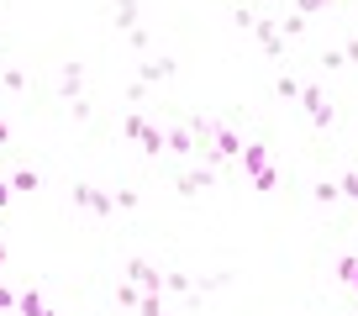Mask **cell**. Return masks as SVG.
<instances>
[{"label": "cell", "mask_w": 358, "mask_h": 316, "mask_svg": "<svg viewBox=\"0 0 358 316\" xmlns=\"http://www.w3.org/2000/svg\"><path fill=\"white\" fill-rule=\"evenodd\" d=\"M0 90H27V74H22V69H0Z\"/></svg>", "instance_id": "44dd1931"}, {"label": "cell", "mask_w": 358, "mask_h": 316, "mask_svg": "<svg viewBox=\"0 0 358 316\" xmlns=\"http://www.w3.org/2000/svg\"><path fill=\"white\" fill-rule=\"evenodd\" d=\"M127 280H132L143 295H164V274H158L148 259H132V264H127Z\"/></svg>", "instance_id": "52a82bcc"}, {"label": "cell", "mask_w": 358, "mask_h": 316, "mask_svg": "<svg viewBox=\"0 0 358 316\" xmlns=\"http://www.w3.org/2000/svg\"><path fill=\"white\" fill-rule=\"evenodd\" d=\"M232 285V274H206V280H195V295H211V290H227Z\"/></svg>", "instance_id": "ffe728a7"}, {"label": "cell", "mask_w": 358, "mask_h": 316, "mask_svg": "<svg viewBox=\"0 0 358 316\" xmlns=\"http://www.w3.org/2000/svg\"><path fill=\"white\" fill-rule=\"evenodd\" d=\"M58 90H64V101H85V64H64Z\"/></svg>", "instance_id": "ba28073f"}, {"label": "cell", "mask_w": 358, "mask_h": 316, "mask_svg": "<svg viewBox=\"0 0 358 316\" xmlns=\"http://www.w3.org/2000/svg\"><path fill=\"white\" fill-rule=\"evenodd\" d=\"M216 153H222V164H227V158H243V137H237V127L216 122Z\"/></svg>", "instance_id": "30bf717a"}, {"label": "cell", "mask_w": 358, "mask_h": 316, "mask_svg": "<svg viewBox=\"0 0 358 316\" xmlns=\"http://www.w3.org/2000/svg\"><path fill=\"white\" fill-rule=\"evenodd\" d=\"M122 132H127V143H137L148 158L169 153V148H164V132H158V127L148 122V116H137V111H127V116H122Z\"/></svg>", "instance_id": "7a4b0ae2"}, {"label": "cell", "mask_w": 358, "mask_h": 316, "mask_svg": "<svg viewBox=\"0 0 358 316\" xmlns=\"http://www.w3.org/2000/svg\"><path fill=\"white\" fill-rule=\"evenodd\" d=\"M69 116H74L79 127H90V101H69Z\"/></svg>", "instance_id": "f1b7e54d"}, {"label": "cell", "mask_w": 358, "mask_h": 316, "mask_svg": "<svg viewBox=\"0 0 358 316\" xmlns=\"http://www.w3.org/2000/svg\"><path fill=\"white\" fill-rule=\"evenodd\" d=\"M322 69H327V74H337V69H348L343 48H327V53H322Z\"/></svg>", "instance_id": "7402d4cb"}, {"label": "cell", "mask_w": 358, "mask_h": 316, "mask_svg": "<svg viewBox=\"0 0 358 316\" xmlns=\"http://www.w3.org/2000/svg\"><path fill=\"white\" fill-rule=\"evenodd\" d=\"M164 148H169L174 158H195V137H190V127H185V122L169 127V132H164Z\"/></svg>", "instance_id": "9c48e42d"}, {"label": "cell", "mask_w": 358, "mask_h": 316, "mask_svg": "<svg viewBox=\"0 0 358 316\" xmlns=\"http://www.w3.org/2000/svg\"><path fill=\"white\" fill-rule=\"evenodd\" d=\"M11 190H37V174L32 169H16L11 174Z\"/></svg>", "instance_id": "d4e9b609"}, {"label": "cell", "mask_w": 358, "mask_h": 316, "mask_svg": "<svg viewBox=\"0 0 358 316\" xmlns=\"http://www.w3.org/2000/svg\"><path fill=\"white\" fill-rule=\"evenodd\" d=\"M253 37H258V48H264V53L274 58V64H285V53H290V43H285V37H280V22H274V16H258V22H253Z\"/></svg>", "instance_id": "3957f363"}, {"label": "cell", "mask_w": 358, "mask_h": 316, "mask_svg": "<svg viewBox=\"0 0 358 316\" xmlns=\"http://www.w3.org/2000/svg\"><path fill=\"white\" fill-rule=\"evenodd\" d=\"M111 201H116V211H137V190H116Z\"/></svg>", "instance_id": "83f0119b"}, {"label": "cell", "mask_w": 358, "mask_h": 316, "mask_svg": "<svg viewBox=\"0 0 358 316\" xmlns=\"http://www.w3.org/2000/svg\"><path fill=\"white\" fill-rule=\"evenodd\" d=\"M337 195H343V201H358V174H353V169L337 180Z\"/></svg>", "instance_id": "603a6c76"}, {"label": "cell", "mask_w": 358, "mask_h": 316, "mask_svg": "<svg viewBox=\"0 0 358 316\" xmlns=\"http://www.w3.org/2000/svg\"><path fill=\"white\" fill-rule=\"evenodd\" d=\"M11 195H16V190H11V180H0V211H11Z\"/></svg>", "instance_id": "4dcf8cb0"}, {"label": "cell", "mask_w": 358, "mask_h": 316, "mask_svg": "<svg viewBox=\"0 0 358 316\" xmlns=\"http://www.w3.org/2000/svg\"><path fill=\"white\" fill-rule=\"evenodd\" d=\"M48 316H53V311H48Z\"/></svg>", "instance_id": "d590c367"}, {"label": "cell", "mask_w": 358, "mask_h": 316, "mask_svg": "<svg viewBox=\"0 0 358 316\" xmlns=\"http://www.w3.org/2000/svg\"><path fill=\"white\" fill-rule=\"evenodd\" d=\"M69 195H74V206H79V211H95V216H111V211H116V201H111V195H106V190H95V185H85V180H79V185H69Z\"/></svg>", "instance_id": "277c9868"}, {"label": "cell", "mask_w": 358, "mask_h": 316, "mask_svg": "<svg viewBox=\"0 0 358 316\" xmlns=\"http://www.w3.org/2000/svg\"><path fill=\"white\" fill-rule=\"evenodd\" d=\"M111 16H116V32H137V0H111Z\"/></svg>", "instance_id": "8fae6325"}, {"label": "cell", "mask_w": 358, "mask_h": 316, "mask_svg": "<svg viewBox=\"0 0 358 316\" xmlns=\"http://www.w3.org/2000/svg\"><path fill=\"white\" fill-rule=\"evenodd\" d=\"M137 316H169V311H164L158 295H143V301H137Z\"/></svg>", "instance_id": "cb8c5ba5"}, {"label": "cell", "mask_w": 358, "mask_h": 316, "mask_svg": "<svg viewBox=\"0 0 358 316\" xmlns=\"http://www.w3.org/2000/svg\"><path fill=\"white\" fill-rule=\"evenodd\" d=\"M348 290H353V301H358V280H353V285H348Z\"/></svg>", "instance_id": "e575fe53"}, {"label": "cell", "mask_w": 358, "mask_h": 316, "mask_svg": "<svg viewBox=\"0 0 358 316\" xmlns=\"http://www.w3.org/2000/svg\"><path fill=\"white\" fill-rule=\"evenodd\" d=\"M164 295H195V280H190V274H164Z\"/></svg>", "instance_id": "5bb4252c"}, {"label": "cell", "mask_w": 358, "mask_h": 316, "mask_svg": "<svg viewBox=\"0 0 358 316\" xmlns=\"http://www.w3.org/2000/svg\"><path fill=\"white\" fill-rule=\"evenodd\" d=\"M301 32H306V16H295V11H290V16H280V37H285V43H295Z\"/></svg>", "instance_id": "d6986e66"}, {"label": "cell", "mask_w": 358, "mask_h": 316, "mask_svg": "<svg viewBox=\"0 0 358 316\" xmlns=\"http://www.w3.org/2000/svg\"><path fill=\"white\" fill-rule=\"evenodd\" d=\"M332 6H343V0H290L295 16H316V11H332Z\"/></svg>", "instance_id": "e0dca14e"}, {"label": "cell", "mask_w": 358, "mask_h": 316, "mask_svg": "<svg viewBox=\"0 0 358 316\" xmlns=\"http://www.w3.org/2000/svg\"><path fill=\"white\" fill-rule=\"evenodd\" d=\"M243 169L248 174H264L268 169V148L264 143H243Z\"/></svg>", "instance_id": "7c38bea8"}, {"label": "cell", "mask_w": 358, "mask_h": 316, "mask_svg": "<svg viewBox=\"0 0 358 316\" xmlns=\"http://www.w3.org/2000/svg\"><path fill=\"white\" fill-rule=\"evenodd\" d=\"M127 48H132V53H143V48H148V32H143V27H137V32H127Z\"/></svg>", "instance_id": "f546056e"}, {"label": "cell", "mask_w": 358, "mask_h": 316, "mask_svg": "<svg viewBox=\"0 0 358 316\" xmlns=\"http://www.w3.org/2000/svg\"><path fill=\"white\" fill-rule=\"evenodd\" d=\"M0 143H11V127H6V122H0Z\"/></svg>", "instance_id": "836d02e7"}, {"label": "cell", "mask_w": 358, "mask_h": 316, "mask_svg": "<svg viewBox=\"0 0 358 316\" xmlns=\"http://www.w3.org/2000/svg\"><path fill=\"white\" fill-rule=\"evenodd\" d=\"M343 58H348V64H358V37H348V48H343Z\"/></svg>", "instance_id": "1f68e13d"}, {"label": "cell", "mask_w": 358, "mask_h": 316, "mask_svg": "<svg viewBox=\"0 0 358 316\" xmlns=\"http://www.w3.org/2000/svg\"><path fill=\"white\" fill-rule=\"evenodd\" d=\"M295 106H306V122H311L316 132H327V127L337 122V106L327 101V90L316 85V79H306V85H301V101H295Z\"/></svg>", "instance_id": "6da1fadb"}, {"label": "cell", "mask_w": 358, "mask_h": 316, "mask_svg": "<svg viewBox=\"0 0 358 316\" xmlns=\"http://www.w3.org/2000/svg\"><path fill=\"white\" fill-rule=\"evenodd\" d=\"M137 301H143V290H137L132 280H122V285H116V306H122V311H137Z\"/></svg>", "instance_id": "2e32d148"}, {"label": "cell", "mask_w": 358, "mask_h": 316, "mask_svg": "<svg viewBox=\"0 0 358 316\" xmlns=\"http://www.w3.org/2000/svg\"><path fill=\"white\" fill-rule=\"evenodd\" d=\"M16 316H48L43 295H37V290H22V295H16Z\"/></svg>", "instance_id": "4fadbf2b"}, {"label": "cell", "mask_w": 358, "mask_h": 316, "mask_svg": "<svg viewBox=\"0 0 358 316\" xmlns=\"http://www.w3.org/2000/svg\"><path fill=\"white\" fill-rule=\"evenodd\" d=\"M311 201L316 206H337L343 195H337V180H322V185H311Z\"/></svg>", "instance_id": "ac0fdd59"}, {"label": "cell", "mask_w": 358, "mask_h": 316, "mask_svg": "<svg viewBox=\"0 0 358 316\" xmlns=\"http://www.w3.org/2000/svg\"><path fill=\"white\" fill-rule=\"evenodd\" d=\"M11 306H16V295L6 290V285H0V311H11Z\"/></svg>", "instance_id": "d6a6232c"}, {"label": "cell", "mask_w": 358, "mask_h": 316, "mask_svg": "<svg viewBox=\"0 0 358 316\" xmlns=\"http://www.w3.org/2000/svg\"><path fill=\"white\" fill-rule=\"evenodd\" d=\"M264 6H268V0H264Z\"/></svg>", "instance_id": "8d00e7d4"}, {"label": "cell", "mask_w": 358, "mask_h": 316, "mask_svg": "<svg viewBox=\"0 0 358 316\" xmlns=\"http://www.w3.org/2000/svg\"><path fill=\"white\" fill-rule=\"evenodd\" d=\"M274 95H280V101H301V79H295L290 69H285V74L274 79Z\"/></svg>", "instance_id": "9a60e30c"}, {"label": "cell", "mask_w": 358, "mask_h": 316, "mask_svg": "<svg viewBox=\"0 0 358 316\" xmlns=\"http://www.w3.org/2000/svg\"><path fill=\"white\" fill-rule=\"evenodd\" d=\"M232 22L243 27V32H253V22H258V16H253V6H237V11H232Z\"/></svg>", "instance_id": "4316f807"}, {"label": "cell", "mask_w": 358, "mask_h": 316, "mask_svg": "<svg viewBox=\"0 0 358 316\" xmlns=\"http://www.w3.org/2000/svg\"><path fill=\"white\" fill-rule=\"evenodd\" d=\"M174 74H179V58H169V53H153V58L137 64V79H143V85H164V79H174Z\"/></svg>", "instance_id": "5b68a950"}, {"label": "cell", "mask_w": 358, "mask_h": 316, "mask_svg": "<svg viewBox=\"0 0 358 316\" xmlns=\"http://www.w3.org/2000/svg\"><path fill=\"white\" fill-rule=\"evenodd\" d=\"M274 185H280V174H274V164H268L264 174H253V190H274Z\"/></svg>", "instance_id": "484cf974"}, {"label": "cell", "mask_w": 358, "mask_h": 316, "mask_svg": "<svg viewBox=\"0 0 358 316\" xmlns=\"http://www.w3.org/2000/svg\"><path fill=\"white\" fill-rule=\"evenodd\" d=\"M216 185V169H206V164H195V169H179L174 174V190L179 195H206Z\"/></svg>", "instance_id": "8992f818"}]
</instances>
